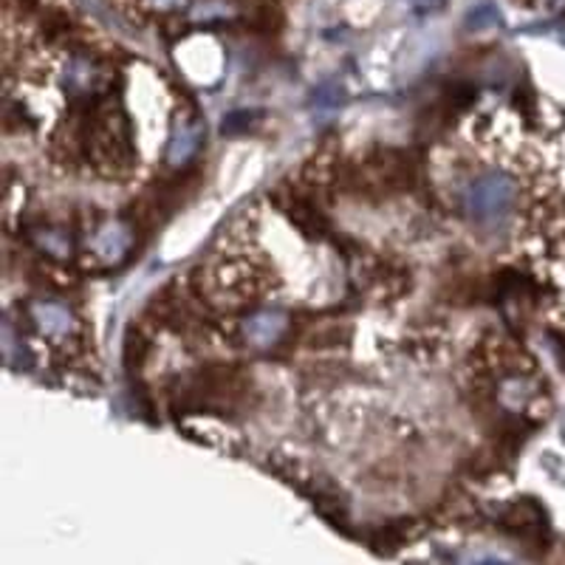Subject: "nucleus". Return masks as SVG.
I'll list each match as a JSON object with an SVG mask.
<instances>
[{"instance_id":"39448f33","label":"nucleus","mask_w":565,"mask_h":565,"mask_svg":"<svg viewBox=\"0 0 565 565\" xmlns=\"http://www.w3.org/2000/svg\"><path fill=\"white\" fill-rule=\"evenodd\" d=\"M407 540V526H399V524H390L385 526V529L376 531V538H373V549L376 552H396L399 545H405Z\"/></svg>"},{"instance_id":"20e7f679","label":"nucleus","mask_w":565,"mask_h":565,"mask_svg":"<svg viewBox=\"0 0 565 565\" xmlns=\"http://www.w3.org/2000/svg\"><path fill=\"white\" fill-rule=\"evenodd\" d=\"M282 26V12L275 7V3H263V7L255 9L252 14V28L263 32V35H275Z\"/></svg>"},{"instance_id":"0eeeda50","label":"nucleus","mask_w":565,"mask_h":565,"mask_svg":"<svg viewBox=\"0 0 565 565\" xmlns=\"http://www.w3.org/2000/svg\"><path fill=\"white\" fill-rule=\"evenodd\" d=\"M147 339L142 337L139 332H128V342H124V362H128V368L131 371H139L142 368V362H145L147 357Z\"/></svg>"},{"instance_id":"9b49d317","label":"nucleus","mask_w":565,"mask_h":565,"mask_svg":"<svg viewBox=\"0 0 565 565\" xmlns=\"http://www.w3.org/2000/svg\"><path fill=\"white\" fill-rule=\"evenodd\" d=\"M557 351H560V362H563V368H565V337L557 339Z\"/></svg>"},{"instance_id":"6e6552de","label":"nucleus","mask_w":565,"mask_h":565,"mask_svg":"<svg viewBox=\"0 0 565 565\" xmlns=\"http://www.w3.org/2000/svg\"><path fill=\"white\" fill-rule=\"evenodd\" d=\"M497 9L492 7V3H481L478 9H472V12L467 14V26L469 28H483V26H492V23H497Z\"/></svg>"},{"instance_id":"7ed1b4c3","label":"nucleus","mask_w":565,"mask_h":565,"mask_svg":"<svg viewBox=\"0 0 565 565\" xmlns=\"http://www.w3.org/2000/svg\"><path fill=\"white\" fill-rule=\"evenodd\" d=\"M275 201H280V209L291 218L297 229H303L309 238H323L328 232V221H325V215L320 213L317 201H311L309 195H300V193H275Z\"/></svg>"},{"instance_id":"1a4fd4ad","label":"nucleus","mask_w":565,"mask_h":565,"mask_svg":"<svg viewBox=\"0 0 565 565\" xmlns=\"http://www.w3.org/2000/svg\"><path fill=\"white\" fill-rule=\"evenodd\" d=\"M257 119H261V117H257V113H252V111L229 113L227 122H224V133H247L249 128L257 122Z\"/></svg>"},{"instance_id":"f257e3e1","label":"nucleus","mask_w":565,"mask_h":565,"mask_svg":"<svg viewBox=\"0 0 565 565\" xmlns=\"http://www.w3.org/2000/svg\"><path fill=\"white\" fill-rule=\"evenodd\" d=\"M501 524L526 543L543 545V549L549 543V517H545L543 506L538 501H531V497H520L512 506H506Z\"/></svg>"},{"instance_id":"423d86ee","label":"nucleus","mask_w":565,"mask_h":565,"mask_svg":"<svg viewBox=\"0 0 565 565\" xmlns=\"http://www.w3.org/2000/svg\"><path fill=\"white\" fill-rule=\"evenodd\" d=\"M476 99V88L469 83H453L444 91V111H464Z\"/></svg>"},{"instance_id":"9d476101","label":"nucleus","mask_w":565,"mask_h":565,"mask_svg":"<svg viewBox=\"0 0 565 565\" xmlns=\"http://www.w3.org/2000/svg\"><path fill=\"white\" fill-rule=\"evenodd\" d=\"M515 105H517V108H520V111H524L529 119L534 117V105H538V103H534V94H531L529 88H526V91H517V94H515Z\"/></svg>"},{"instance_id":"f03ea898","label":"nucleus","mask_w":565,"mask_h":565,"mask_svg":"<svg viewBox=\"0 0 565 565\" xmlns=\"http://www.w3.org/2000/svg\"><path fill=\"white\" fill-rule=\"evenodd\" d=\"M512 190L504 181H481L469 195V207H472V218L478 224H497L509 213Z\"/></svg>"}]
</instances>
